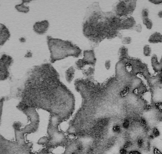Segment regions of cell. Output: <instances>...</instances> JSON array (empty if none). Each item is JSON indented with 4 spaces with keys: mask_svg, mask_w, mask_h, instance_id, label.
I'll return each instance as SVG.
<instances>
[{
    "mask_svg": "<svg viewBox=\"0 0 162 154\" xmlns=\"http://www.w3.org/2000/svg\"><path fill=\"white\" fill-rule=\"evenodd\" d=\"M111 61L110 60H106L105 63V66L106 70H109L111 67Z\"/></svg>",
    "mask_w": 162,
    "mask_h": 154,
    "instance_id": "cell-24",
    "label": "cell"
},
{
    "mask_svg": "<svg viewBox=\"0 0 162 154\" xmlns=\"http://www.w3.org/2000/svg\"><path fill=\"white\" fill-rule=\"evenodd\" d=\"M156 107L159 111L162 112V103H158L155 104Z\"/></svg>",
    "mask_w": 162,
    "mask_h": 154,
    "instance_id": "cell-25",
    "label": "cell"
},
{
    "mask_svg": "<svg viewBox=\"0 0 162 154\" xmlns=\"http://www.w3.org/2000/svg\"><path fill=\"white\" fill-rule=\"evenodd\" d=\"M47 134L48 136L40 138L38 144L52 151L58 147L65 148L69 140V137L60 130L59 128L48 126Z\"/></svg>",
    "mask_w": 162,
    "mask_h": 154,
    "instance_id": "cell-4",
    "label": "cell"
},
{
    "mask_svg": "<svg viewBox=\"0 0 162 154\" xmlns=\"http://www.w3.org/2000/svg\"><path fill=\"white\" fill-rule=\"evenodd\" d=\"M130 122L129 120H125L123 123V127L125 128H128L130 127Z\"/></svg>",
    "mask_w": 162,
    "mask_h": 154,
    "instance_id": "cell-22",
    "label": "cell"
},
{
    "mask_svg": "<svg viewBox=\"0 0 162 154\" xmlns=\"http://www.w3.org/2000/svg\"><path fill=\"white\" fill-rule=\"evenodd\" d=\"M49 26V23L48 20H44L36 22L34 25L33 30L36 34L43 35L46 33Z\"/></svg>",
    "mask_w": 162,
    "mask_h": 154,
    "instance_id": "cell-6",
    "label": "cell"
},
{
    "mask_svg": "<svg viewBox=\"0 0 162 154\" xmlns=\"http://www.w3.org/2000/svg\"><path fill=\"white\" fill-rule=\"evenodd\" d=\"M158 16L160 18H162V10L159 11V13H158Z\"/></svg>",
    "mask_w": 162,
    "mask_h": 154,
    "instance_id": "cell-29",
    "label": "cell"
},
{
    "mask_svg": "<svg viewBox=\"0 0 162 154\" xmlns=\"http://www.w3.org/2000/svg\"><path fill=\"white\" fill-rule=\"evenodd\" d=\"M149 42L150 43H162V35L159 32L154 33L149 38Z\"/></svg>",
    "mask_w": 162,
    "mask_h": 154,
    "instance_id": "cell-11",
    "label": "cell"
},
{
    "mask_svg": "<svg viewBox=\"0 0 162 154\" xmlns=\"http://www.w3.org/2000/svg\"><path fill=\"white\" fill-rule=\"evenodd\" d=\"M47 41L51 63L69 57L78 58L81 54V49L70 41L54 38L50 36H48Z\"/></svg>",
    "mask_w": 162,
    "mask_h": 154,
    "instance_id": "cell-3",
    "label": "cell"
},
{
    "mask_svg": "<svg viewBox=\"0 0 162 154\" xmlns=\"http://www.w3.org/2000/svg\"><path fill=\"white\" fill-rule=\"evenodd\" d=\"M20 122L14 123L15 141H11L0 136V154H55L52 150L43 148L38 152L32 151L33 143L26 140L27 135L35 133V130L30 124L21 128ZM62 154H68L64 152Z\"/></svg>",
    "mask_w": 162,
    "mask_h": 154,
    "instance_id": "cell-2",
    "label": "cell"
},
{
    "mask_svg": "<svg viewBox=\"0 0 162 154\" xmlns=\"http://www.w3.org/2000/svg\"><path fill=\"white\" fill-rule=\"evenodd\" d=\"M149 2L154 4H160L162 3V0H151L149 1Z\"/></svg>",
    "mask_w": 162,
    "mask_h": 154,
    "instance_id": "cell-26",
    "label": "cell"
},
{
    "mask_svg": "<svg viewBox=\"0 0 162 154\" xmlns=\"http://www.w3.org/2000/svg\"><path fill=\"white\" fill-rule=\"evenodd\" d=\"M75 72V69L73 66L71 67L66 71V80L69 84H70L71 82L74 78Z\"/></svg>",
    "mask_w": 162,
    "mask_h": 154,
    "instance_id": "cell-10",
    "label": "cell"
},
{
    "mask_svg": "<svg viewBox=\"0 0 162 154\" xmlns=\"http://www.w3.org/2000/svg\"><path fill=\"white\" fill-rule=\"evenodd\" d=\"M141 14H142L143 19L148 18L149 15V10L147 9L146 8L143 9L142 10Z\"/></svg>",
    "mask_w": 162,
    "mask_h": 154,
    "instance_id": "cell-20",
    "label": "cell"
},
{
    "mask_svg": "<svg viewBox=\"0 0 162 154\" xmlns=\"http://www.w3.org/2000/svg\"><path fill=\"white\" fill-rule=\"evenodd\" d=\"M129 154H141L138 151H131V152H129Z\"/></svg>",
    "mask_w": 162,
    "mask_h": 154,
    "instance_id": "cell-28",
    "label": "cell"
},
{
    "mask_svg": "<svg viewBox=\"0 0 162 154\" xmlns=\"http://www.w3.org/2000/svg\"><path fill=\"white\" fill-rule=\"evenodd\" d=\"M88 65L94 67L97 62L93 50H85L83 52V59Z\"/></svg>",
    "mask_w": 162,
    "mask_h": 154,
    "instance_id": "cell-7",
    "label": "cell"
},
{
    "mask_svg": "<svg viewBox=\"0 0 162 154\" xmlns=\"http://www.w3.org/2000/svg\"><path fill=\"white\" fill-rule=\"evenodd\" d=\"M20 100L16 107L41 109L49 113L48 126L59 128L74 111V95L60 79V74L49 63L34 66L20 79L10 82V92L5 97Z\"/></svg>",
    "mask_w": 162,
    "mask_h": 154,
    "instance_id": "cell-1",
    "label": "cell"
},
{
    "mask_svg": "<svg viewBox=\"0 0 162 154\" xmlns=\"http://www.w3.org/2000/svg\"><path fill=\"white\" fill-rule=\"evenodd\" d=\"M22 2L20 4L16 5L15 6V8L17 11L22 13H27L30 11L29 7L26 6L25 5V3L27 1H22Z\"/></svg>",
    "mask_w": 162,
    "mask_h": 154,
    "instance_id": "cell-14",
    "label": "cell"
},
{
    "mask_svg": "<svg viewBox=\"0 0 162 154\" xmlns=\"http://www.w3.org/2000/svg\"><path fill=\"white\" fill-rule=\"evenodd\" d=\"M88 63L83 59L78 60L75 63L76 68L79 70H82L86 65H88Z\"/></svg>",
    "mask_w": 162,
    "mask_h": 154,
    "instance_id": "cell-16",
    "label": "cell"
},
{
    "mask_svg": "<svg viewBox=\"0 0 162 154\" xmlns=\"http://www.w3.org/2000/svg\"><path fill=\"white\" fill-rule=\"evenodd\" d=\"M143 23L148 30H151L152 29L153 26V22L152 20L149 19V17L143 19Z\"/></svg>",
    "mask_w": 162,
    "mask_h": 154,
    "instance_id": "cell-17",
    "label": "cell"
},
{
    "mask_svg": "<svg viewBox=\"0 0 162 154\" xmlns=\"http://www.w3.org/2000/svg\"><path fill=\"white\" fill-rule=\"evenodd\" d=\"M136 25L135 20L131 17H128L125 20H122L121 24V30H129L134 28Z\"/></svg>",
    "mask_w": 162,
    "mask_h": 154,
    "instance_id": "cell-9",
    "label": "cell"
},
{
    "mask_svg": "<svg viewBox=\"0 0 162 154\" xmlns=\"http://www.w3.org/2000/svg\"><path fill=\"white\" fill-rule=\"evenodd\" d=\"M151 63L153 69L156 72H160L161 71L160 66V63L158 62V58L156 54H154L151 58Z\"/></svg>",
    "mask_w": 162,
    "mask_h": 154,
    "instance_id": "cell-12",
    "label": "cell"
},
{
    "mask_svg": "<svg viewBox=\"0 0 162 154\" xmlns=\"http://www.w3.org/2000/svg\"><path fill=\"white\" fill-rule=\"evenodd\" d=\"M94 68L89 67L88 69L83 70L82 73L84 77H86V78H89V77L93 76L94 74Z\"/></svg>",
    "mask_w": 162,
    "mask_h": 154,
    "instance_id": "cell-15",
    "label": "cell"
},
{
    "mask_svg": "<svg viewBox=\"0 0 162 154\" xmlns=\"http://www.w3.org/2000/svg\"><path fill=\"white\" fill-rule=\"evenodd\" d=\"M10 34L8 28L4 24H1V45L3 46L10 38Z\"/></svg>",
    "mask_w": 162,
    "mask_h": 154,
    "instance_id": "cell-8",
    "label": "cell"
},
{
    "mask_svg": "<svg viewBox=\"0 0 162 154\" xmlns=\"http://www.w3.org/2000/svg\"><path fill=\"white\" fill-rule=\"evenodd\" d=\"M127 150L126 149H124V148H122L120 150V154H127Z\"/></svg>",
    "mask_w": 162,
    "mask_h": 154,
    "instance_id": "cell-27",
    "label": "cell"
},
{
    "mask_svg": "<svg viewBox=\"0 0 162 154\" xmlns=\"http://www.w3.org/2000/svg\"><path fill=\"white\" fill-rule=\"evenodd\" d=\"M113 130L115 133H119L121 132V128L119 125H115L113 128Z\"/></svg>",
    "mask_w": 162,
    "mask_h": 154,
    "instance_id": "cell-23",
    "label": "cell"
},
{
    "mask_svg": "<svg viewBox=\"0 0 162 154\" xmlns=\"http://www.w3.org/2000/svg\"><path fill=\"white\" fill-rule=\"evenodd\" d=\"M128 55V50L125 46H122L118 51V56L120 61L126 59Z\"/></svg>",
    "mask_w": 162,
    "mask_h": 154,
    "instance_id": "cell-13",
    "label": "cell"
},
{
    "mask_svg": "<svg viewBox=\"0 0 162 154\" xmlns=\"http://www.w3.org/2000/svg\"></svg>",
    "mask_w": 162,
    "mask_h": 154,
    "instance_id": "cell-31",
    "label": "cell"
},
{
    "mask_svg": "<svg viewBox=\"0 0 162 154\" xmlns=\"http://www.w3.org/2000/svg\"><path fill=\"white\" fill-rule=\"evenodd\" d=\"M160 63V67L161 69V71L162 70V57L160 61V62H159Z\"/></svg>",
    "mask_w": 162,
    "mask_h": 154,
    "instance_id": "cell-30",
    "label": "cell"
},
{
    "mask_svg": "<svg viewBox=\"0 0 162 154\" xmlns=\"http://www.w3.org/2000/svg\"><path fill=\"white\" fill-rule=\"evenodd\" d=\"M134 29L138 33H140L142 31V27L140 24H137V25H136Z\"/></svg>",
    "mask_w": 162,
    "mask_h": 154,
    "instance_id": "cell-21",
    "label": "cell"
},
{
    "mask_svg": "<svg viewBox=\"0 0 162 154\" xmlns=\"http://www.w3.org/2000/svg\"><path fill=\"white\" fill-rule=\"evenodd\" d=\"M14 63L11 56L4 54L1 58V80H5L10 76V67Z\"/></svg>",
    "mask_w": 162,
    "mask_h": 154,
    "instance_id": "cell-5",
    "label": "cell"
},
{
    "mask_svg": "<svg viewBox=\"0 0 162 154\" xmlns=\"http://www.w3.org/2000/svg\"><path fill=\"white\" fill-rule=\"evenodd\" d=\"M152 53V49L149 45H145L143 47V55L146 57H149L151 55Z\"/></svg>",
    "mask_w": 162,
    "mask_h": 154,
    "instance_id": "cell-18",
    "label": "cell"
},
{
    "mask_svg": "<svg viewBox=\"0 0 162 154\" xmlns=\"http://www.w3.org/2000/svg\"><path fill=\"white\" fill-rule=\"evenodd\" d=\"M122 42L123 44H125V45L131 44L132 42L131 38L129 36L122 38Z\"/></svg>",
    "mask_w": 162,
    "mask_h": 154,
    "instance_id": "cell-19",
    "label": "cell"
}]
</instances>
